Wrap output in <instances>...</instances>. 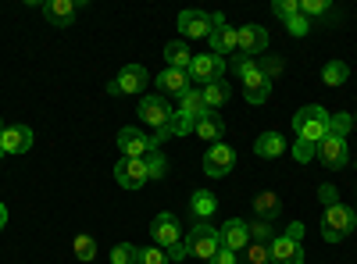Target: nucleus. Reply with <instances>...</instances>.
I'll return each instance as SVG.
<instances>
[{"instance_id":"nucleus-1","label":"nucleus","mask_w":357,"mask_h":264,"mask_svg":"<svg viewBox=\"0 0 357 264\" xmlns=\"http://www.w3.org/2000/svg\"><path fill=\"white\" fill-rule=\"evenodd\" d=\"M318 196L325 200V215H321V240H325V243H340V240H347V236H350V228H354V222H357V215L347 208V203H340V200H336V189H333V186H321V189H318Z\"/></svg>"},{"instance_id":"nucleus-2","label":"nucleus","mask_w":357,"mask_h":264,"mask_svg":"<svg viewBox=\"0 0 357 264\" xmlns=\"http://www.w3.org/2000/svg\"><path fill=\"white\" fill-rule=\"evenodd\" d=\"M329 122H333V114L318 107V104H307L293 114V132L296 139H304V143H321L325 136H329Z\"/></svg>"},{"instance_id":"nucleus-3","label":"nucleus","mask_w":357,"mask_h":264,"mask_svg":"<svg viewBox=\"0 0 357 264\" xmlns=\"http://www.w3.org/2000/svg\"><path fill=\"white\" fill-rule=\"evenodd\" d=\"M136 114H139V118H143L146 125H151V129L158 132V136H154V146H158L161 139H168L172 107H168V100H165V97H158V93H154V97H143V100H139V111H136Z\"/></svg>"},{"instance_id":"nucleus-4","label":"nucleus","mask_w":357,"mask_h":264,"mask_svg":"<svg viewBox=\"0 0 357 264\" xmlns=\"http://www.w3.org/2000/svg\"><path fill=\"white\" fill-rule=\"evenodd\" d=\"M186 247L190 254L204 257V261H211L218 250H222V240H218V228H211V222H197L190 228V236H186Z\"/></svg>"},{"instance_id":"nucleus-5","label":"nucleus","mask_w":357,"mask_h":264,"mask_svg":"<svg viewBox=\"0 0 357 264\" xmlns=\"http://www.w3.org/2000/svg\"><path fill=\"white\" fill-rule=\"evenodd\" d=\"M146 82H151V75H146L143 65H126L122 72H118L111 82H107V93L111 97H126V93H143Z\"/></svg>"},{"instance_id":"nucleus-6","label":"nucleus","mask_w":357,"mask_h":264,"mask_svg":"<svg viewBox=\"0 0 357 264\" xmlns=\"http://www.w3.org/2000/svg\"><path fill=\"white\" fill-rule=\"evenodd\" d=\"M314 157L325 164V168H333V171H340V168H347L350 164V146H347V139L343 136H325L321 143H314Z\"/></svg>"},{"instance_id":"nucleus-7","label":"nucleus","mask_w":357,"mask_h":264,"mask_svg":"<svg viewBox=\"0 0 357 264\" xmlns=\"http://www.w3.org/2000/svg\"><path fill=\"white\" fill-rule=\"evenodd\" d=\"M225 75V57H218V54H193V65H190V79L200 86L207 82H218Z\"/></svg>"},{"instance_id":"nucleus-8","label":"nucleus","mask_w":357,"mask_h":264,"mask_svg":"<svg viewBox=\"0 0 357 264\" xmlns=\"http://www.w3.org/2000/svg\"><path fill=\"white\" fill-rule=\"evenodd\" d=\"M146 161L143 157H122L114 164V183L122 186V189H143L146 186Z\"/></svg>"},{"instance_id":"nucleus-9","label":"nucleus","mask_w":357,"mask_h":264,"mask_svg":"<svg viewBox=\"0 0 357 264\" xmlns=\"http://www.w3.org/2000/svg\"><path fill=\"white\" fill-rule=\"evenodd\" d=\"M236 50H240L243 57H257L268 50V29L264 25H243V29H236Z\"/></svg>"},{"instance_id":"nucleus-10","label":"nucleus","mask_w":357,"mask_h":264,"mask_svg":"<svg viewBox=\"0 0 357 264\" xmlns=\"http://www.w3.org/2000/svg\"><path fill=\"white\" fill-rule=\"evenodd\" d=\"M236 168V154H232V146L225 143H215V146H207V154H204V171L211 175V179H225V175Z\"/></svg>"},{"instance_id":"nucleus-11","label":"nucleus","mask_w":357,"mask_h":264,"mask_svg":"<svg viewBox=\"0 0 357 264\" xmlns=\"http://www.w3.org/2000/svg\"><path fill=\"white\" fill-rule=\"evenodd\" d=\"M218 240H222L225 250H232L236 257H240V254L247 250V243H250V225L240 222V218H229V222L218 228Z\"/></svg>"},{"instance_id":"nucleus-12","label":"nucleus","mask_w":357,"mask_h":264,"mask_svg":"<svg viewBox=\"0 0 357 264\" xmlns=\"http://www.w3.org/2000/svg\"><path fill=\"white\" fill-rule=\"evenodd\" d=\"M211 29H215V22H211V15L207 11H178V33H183L186 40H200V36H211Z\"/></svg>"},{"instance_id":"nucleus-13","label":"nucleus","mask_w":357,"mask_h":264,"mask_svg":"<svg viewBox=\"0 0 357 264\" xmlns=\"http://www.w3.org/2000/svg\"><path fill=\"white\" fill-rule=\"evenodd\" d=\"M118 150H122V157H146L154 150V139L139 129H122L118 132Z\"/></svg>"},{"instance_id":"nucleus-14","label":"nucleus","mask_w":357,"mask_h":264,"mask_svg":"<svg viewBox=\"0 0 357 264\" xmlns=\"http://www.w3.org/2000/svg\"><path fill=\"white\" fill-rule=\"evenodd\" d=\"M215 29H211V36H207V43H211V54L225 57V54H236V29L225 25V15H211Z\"/></svg>"},{"instance_id":"nucleus-15","label":"nucleus","mask_w":357,"mask_h":264,"mask_svg":"<svg viewBox=\"0 0 357 264\" xmlns=\"http://www.w3.org/2000/svg\"><path fill=\"white\" fill-rule=\"evenodd\" d=\"M151 240H154V247H161V250H168V247H175L178 240V218L175 215H158L154 222H151Z\"/></svg>"},{"instance_id":"nucleus-16","label":"nucleus","mask_w":357,"mask_h":264,"mask_svg":"<svg viewBox=\"0 0 357 264\" xmlns=\"http://www.w3.org/2000/svg\"><path fill=\"white\" fill-rule=\"evenodd\" d=\"M33 129L29 125H8L0 132V146H4V154H25L29 146H33Z\"/></svg>"},{"instance_id":"nucleus-17","label":"nucleus","mask_w":357,"mask_h":264,"mask_svg":"<svg viewBox=\"0 0 357 264\" xmlns=\"http://www.w3.org/2000/svg\"><path fill=\"white\" fill-rule=\"evenodd\" d=\"M268 254H272V264H304V247L286 236H275L268 243Z\"/></svg>"},{"instance_id":"nucleus-18","label":"nucleus","mask_w":357,"mask_h":264,"mask_svg":"<svg viewBox=\"0 0 357 264\" xmlns=\"http://www.w3.org/2000/svg\"><path fill=\"white\" fill-rule=\"evenodd\" d=\"M243 97H247L250 104H264L268 97H272V79H268L261 68L250 72V75L243 79Z\"/></svg>"},{"instance_id":"nucleus-19","label":"nucleus","mask_w":357,"mask_h":264,"mask_svg":"<svg viewBox=\"0 0 357 264\" xmlns=\"http://www.w3.org/2000/svg\"><path fill=\"white\" fill-rule=\"evenodd\" d=\"M158 86L165 93H175V97H183V93H190L193 90V79H190V72H178V68H165L161 75H158Z\"/></svg>"},{"instance_id":"nucleus-20","label":"nucleus","mask_w":357,"mask_h":264,"mask_svg":"<svg viewBox=\"0 0 357 264\" xmlns=\"http://www.w3.org/2000/svg\"><path fill=\"white\" fill-rule=\"evenodd\" d=\"M190 211H193L197 222H211V215L218 211V196L207 193V189H197V193L190 196Z\"/></svg>"},{"instance_id":"nucleus-21","label":"nucleus","mask_w":357,"mask_h":264,"mask_svg":"<svg viewBox=\"0 0 357 264\" xmlns=\"http://www.w3.org/2000/svg\"><path fill=\"white\" fill-rule=\"evenodd\" d=\"M193 132H197L204 143H211V146H215V143H222V136H225V122L218 118V114H211V111H207L204 118L197 122V129H193Z\"/></svg>"},{"instance_id":"nucleus-22","label":"nucleus","mask_w":357,"mask_h":264,"mask_svg":"<svg viewBox=\"0 0 357 264\" xmlns=\"http://www.w3.org/2000/svg\"><path fill=\"white\" fill-rule=\"evenodd\" d=\"M165 61H168V68L190 72V65H193V54H190L186 40H172V43L165 47Z\"/></svg>"},{"instance_id":"nucleus-23","label":"nucleus","mask_w":357,"mask_h":264,"mask_svg":"<svg viewBox=\"0 0 357 264\" xmlns=\"http://www.w3.org/2000/svg\"><path fill=\"white\" fill-rule=\"evenodd\" d=\"M43 15L54 22V25H68L72 18H75V0H47L43 4Z\"/></svg>"},{"instance_id":"nucleus-24","label":"nucleus","mask_w":357,"mask_h":264,"mask_svg":"<svg viewBox=\"0 0 357 264\" xmlns=\"http://www.w3.org/2000/svg\"><path fill=\"white\" fill-rule=\"evenodd\" d=\"M282 150H286L282 132H261L257 143H254V154H257V157H279Z\"/></svg>"},{"instance_id":"nucleus-25","label":"nucleus","mask_w":357,"mask_h":264,"mask_svg":"<svg viewBox=\"0 0 357 264\" xmlns=\"http://www.w3.org/2000/svg\"><path fill=\"white\" fill-rule=\"evenodd\" d=\"M225 100H229V82H225V79L204 86V107H207V111H218Z\"/></svg>"},{"instance_id":"nucleus-26","label":"nucleus","mask_w":357,"mask_h":264,"mask_svg":"<svg viewBox=\"0 0 357 264\" xmlns=\"http://www.w3.org/2000/svg\"><path fill=\"white\" fill-rule=\"evenodd\" d=\"M178 111H186V114H193V118L200 122L204 114H207V107H204V90H197V86H193L190 93H183V97H178Z\"/></svg>"},{"instance_id":"nucleus-27","label":"nucleus","mask_w":357,"mask_h":264,"mask_svg":"<svg viewBox=\"0 0 357 264\" xmlns=\"http://www.w3.org/2000/svg\"><path fill=\"white\" fill-rule=\"evenodd\" d=\"M279 208H282V203H279V196H275V193H261V196L254 200V211H257V218H261V222H272V218L279 215Z\"/></svg>"},{"instance_id":"nucleus-28","label":"nucleus","mask_w":357,"mask_h":264,"mask_svg":"<svg viewBox=\"0 0 357 264\" xmlns=\"http://www.w3.org/2000/svg\"><path fill=\"white\" fill-rule=\"evenodd\" d=\"M347 79H350V68L343 61H329L321 68V82L325 86H347Z\"/></svg>"},{"instance_id":"nucleus-29","label":"nucleus","mask_w":357,"mask_h":264,"mask_svg":"<svg viewBox=\"0 0 357 264\" xmlns=\"http://www.w3.org/2000/svg\"><path fill=\"white\" fill-rule=\"evenodd\" d=\"M72 254H75L79 261H93V257H97V240L89 236V232H79V236L72 240Z\"/></svg>"},{"instance_id":"nucleus-30","label":"nucleus","mask_w":357,"mask_h":264,"mask_svg":"<svg viewBox=\"0 0 357 264\" xmlns=\"http://www.w3.org/2000/svg\"><path fill=\"white\" fill-rule=\"evenodd\" d=\"M197 129V118L186 111H172V122H168V136H186Z\"/></svg>"},{"instance_id":"nucleus-31","label":"nucleus","mask_w":357,"mask_h":264,"mask_svg":"<svg viewBox=\"0 0 357 264\" xmlns=\"http://www.w3.org/2000/svg\"><path fill=\"white\" fill-rule=\"evenodd\" d=\"M240 257H243L240 264H272V254H268V243H254V240L247 243V250H243Z\"/></svg>"},{"instance_id":"nucleus-32","label":"nucleus","mask_w":357,"mask_h":264,"mask_svg":"<svg viewBox=\"0 0 357 264\" xmlns=\"http://www.w3.org/2000/svg\"><path fill=\"white\" fill-rule=\"evenodd\" d=\"M143 161H146V175H151V179H165V171H168V161H165V154L158 150V146H154V150L146 154Z\"/></svg>"},{"instance_id":"nucleus-33","label":"nucleus","mask_w":357,"mask_h":264,"mask_svg":"<svg viewBox=\"0 0 357 264\" xmlns=\"http://www.w3.org/2000/svg\"><path fill=\"white\" fill-rule=\"evenodd\" d=\"M247 225H250V240H254V243H272V240H275L272 222H261V218H257V222H247Z\"/></svg>"},{"instance_id":"nucleus-34","label":"nucleus","mask_w":357,"mask_h":264,"mask_svg":"<svg viewBox=\"0 0 357 264\" xmlns=\"http://www.w3.org/2000/svg\"><path fill=\"white\" fill-rule=\"evenodd\" d=\"M111 261H114V264H136V261H139V247H132V243H118V247L111 250Z\"/></svg>"},{"instance_id":"nucleus-35","label":"nucleus","mask_w":357,"mask_h":264,"mask_svg":"<svg viewBox=\"0 0 357 264\" xmlns=\"http://www.w3.org/2000/svg\"><path fill=\"white\" fill-rule=\"evenodd\" d=\"M354 125H357V122H354V114H350V111H343V114H333V122H329V132H333V136H343V139H347V132H350Z\"/></svg>"},{"instance_id":"nucleus-36","label":"nucleus","mask_w":357,"mask_h":264,"mask_svg":"<svg viewBox=\"0 0 357 264\" xmlns=\"http://www.w3.org/2000/svg\"><path fill=\"white\" fill-rule=\"evenodd\" d=\"M136 264H172V261H168V254H165L161 247H143Z\"/></svg>"},{"instance_id":"nucleus-37","label":"nucleus","mask_w":357,"mask_h":264,"mask_svg":"<svg viewBox=\"0 0 357 264\" xmlns=\"http://www.w3.org/2000/svg\"><path fill=\"white\" fill-rule=\"evenodd\" d=\"M286 33H289V36H296V40L307 36V33H311V18H304V15H293V18L286 22Z\"/></svg>"},{"instance_id":"nucleus-38","label":"nucleus","mask_w":357,"mask_h":264,"mask_svg":"<svg viewBox=\"0 0 357 264\" xmlns=\"http://www.w3.org/2000/svg\"><path fill=\"white\" fill-rule=\"evenodd\" d=\"M275 15L282 22H289L293 15H301V0H275Z\"/></svg>"},{"instance_id":"nucleus-39","label":"nucleus","mask_w":357,"mask_h":264,"mask_svg":"<svg viewBox=\"0 0 357 264\" xmlns=\"http://www.w3.org/2000/svg\"><path fill=\"white\" fill-rule=\"evenodd\" d=\"M325 11H329V0H301L304 18H314V15H325Z\"/></svg>"},{"instance_id":"nucleus-40","label":"nucleus","mask_w":357,"mask_h":264,"mask_svg":"<svg viewBox=\"0 0 357 264\" xmlns=\"http://www.w3.org/2000/svg\"><path fill=\"white\" fill-rule=\"evenodd\" d=\"M293 157L301 161V164L314 161V143H304V139H296V143H293Z\"/></svg>"},{"instance_id":"nucleus-41","label":"nucleus","mask_w":357,"mask_h":264,"mask_svg":"<svg viewBox=\"0 0 357 264\" xmlns=\"http://www.w3.org/2000/svg\"><path fill=\"white\" fill-rule=\"evenodd\" d=\"M261 65H257V57H236V75L240 79H247L250 72H257Z\"/></svg>"},{"instance_id":"nucleus-42","label":"nucleus","mask_w":357,"mask_h":264,"mask_svg":"<svg viewBox=\"0 0 357 264\" xmlns=\"http://www.w3.org/2000/svg\"><path fill=\"white\" fill-rule=\"evenodd\" d=\"M165 254H168V261H172V264H178V261H186L190 247H186V240H178V243H175V247H168Z\"/></svg>"},{"instance_id":"nucleus-43","label":"nucleus","mask_w":357,"mask_h":264,"mask_svg":"<svg viewBox=\"0 0 357 264\" xmlns=\"http://www.w3.org/2000/svg\"><path fill=\"white\" fill-rule=\"evenodd\" d=\"M282 236H286V240H293V243H301V240H304V225H301V222H293V225L282 232Z\"/></svg>"},{"instance_id":"nucleus-44","label":"nucleus","mask_w":357,"mask_h":264,"mask_svg":"<svg viewBox=\"0 0 357 264\" xmlns=\"http://www.w3.org/2000/svg\"><path fill=\"white\" fill-rule=\"evenodd\" d=\"M207 264H236V254H232V250H225V247H222V250H218V254H215V257H211V261H207Z\"/></svg>"},{"instance_id":"nucleus-45","label":"nucleus","mask_w":357,"mask_h":264,"mask_svg":"<svg viewBox=\"0 0 357 264\" xmlns=\"http://www.w3.org/2000/svg\"><path fill=\"white\" fill-rule=\"evenodd\" d=\"M4 225H8V208L0 203V228H4Z\"/></svg>"},{"instance_id":"nucleus-46","label":"nucleus","mask_w":357,"mask_h":264,"mask_svg":"<svg viewBox=\"0 0 357 264\" xmlns=\"http://www.w3.org/2000/svg\"><path fill=\"white\" fill-rule=\"evenodd\" d=\"M0 157H4V146H0Z\"/></svg>"},{"instance_id":"nucleus-47","label":"nucleus","mask_w":357,"mask_h":264,"mask_svg":"<svg viewBox=\"0 0 357 264\" xmlns=\"http://www.w3.org/2000/svg\"><path fill=\"white\" fill-rule=\"evenodd\" d=\"M0 132H4V122H0Z\"/></svg>"},{"instance_id":"nucleus-48","label":"nucleus","mask_w":357,"mask_h":264,"mask_svg":"<svg viewBox=\"0 0 357 264\" xmlns=\"http://www.w3.org/2000/svg\"><path fill=\"white\" fill-rule=\"evenodd\" d=\"M354 122H357V111H354Z\"/></svg>"}]
</instances>
